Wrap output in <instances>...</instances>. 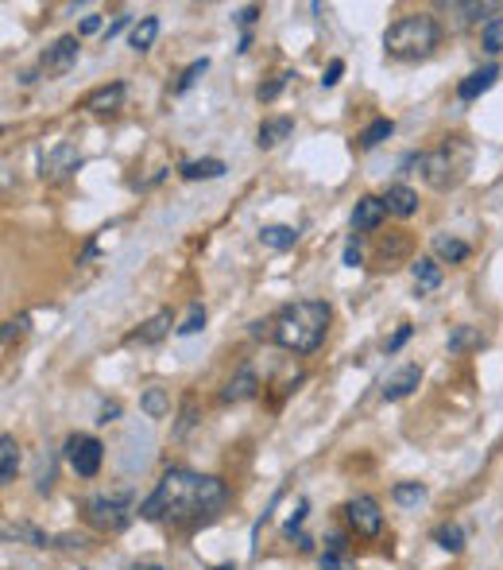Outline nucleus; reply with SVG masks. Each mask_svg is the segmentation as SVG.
I'll return each mask as SVG.
<instances>
[{"mask_svg": "<svg viewBox=\"0 0 503 570\" xmlns=\"http://www.w3.org/2000/svg\"><path fill=\"white\" fill-rule=\"evenodd\" d=\"M229 500L222 478H202L190 470H167L151 497L140 505L143 520H175V524H198V520L217 517Z\"/></svg>", "mask_w": 503, "mask_h": 570, "instance_id": "1", "label": "nucleus"}, {"mask_svg": "<svg viewBox=\"0 0 503 570\" xmlns=\"http://www.w3.org/2000/svg\"><path fill=\"white\" fill-rule=\"evenodd\" d=\"M334 311L322 299H299V303L282 307L272 322V338L275 346L291 349V354H314V349L326 342Z\"/></svg>", "mask_w": 503, "mask_h": 570, "instance_id": "2", "label": "nucleus"}, {"mask_svg": "<svg viewBox=\"0 0 503 570\" xmlns=\"http://www.w3.org/2000/svg\"><path fill=\"white\" fill-rule=\"evenodd\" d=\"M438 44H442V27H438L433 16H426V12L395 20V24L388 27V36H383V51H388L391 59H403V63L426 59Z\"/></svg>", "mask_w": 503, "mask_h": 570, "instance_id": "3", "label": "nucleus"}, {"mask_svg": "<svg viewBox=\"0 0 503 570\" xmlns=\"http://www.w3.org/2000/svg\"><path fill=\"white\" fill-rule=\"evenodd\" d=\"M133 493L121 490V493H101V497H89L86 500V520L98 532H124L133 524Z\"/></svg>", "mask_w": 503, "mask_h": 570, "instance_id": "4", "label": "nucleus"}, {"mask_svg": "<svg viewBox=\"0 0 503 570\" xmlns=\"http://www.w3.org/2000/svg\"><path fill=\"white\" fill-rule=\"evenodd\" d=\"M66 462L78 478H98L101 462H105V446L93 435H71L66 438Z\"/></svg>", "mask_w": 503, "mask_h": 570, "instance_id": "5", "label": "nucleus"}, {"mask_svg": "<svg viewBox=\"0 0 503 570\" xmlns=\"http://www.w3.org/2000/svg\"><path fill=\"white\" fill-rule=\"evenodd\" d=\"M418 168H423L426 187H433V190L457 187V178H461V163L453 160V144L450 148H438V152H426L423 160H418Z\"/></svg>", "mask_w": 503, "mask_h": 570, "instance_id": "6", "label": "nucleus"}, {"mask_svg": "<svg viewBox=\"0 0 503 570\" xmlns=\"http://www.w3.org/2000/svg\"><path fill=\"white\" fill-rule=\"evenodd\" d=\"M344 517H349L353 532L364 535V540H376V535L383 532V512H380V500L376 497H353L349 505H344Z\"/></svg>", "mask_w": 503, "mask_h": 570, "instance_id": "7", "label": "nucleus"}, {"mask_svg": "<svg viewBox=\"0 0 503 570\" xmlns=\"http://www.w3.org/2000/svg\"><path fill=\"white\" fill-rule=\"evenodd\" d=\"M81 168V156L74 144H59V148H51L43 160V178L47 183H66V178L74 175V171Z\"/></svg>", "mask_w": 503, "mask_h": 570, "instance_id": "8", "label": "nucleus"}, {"mask_svg": "<svg viewBox=\"0 0 503 570\" xmlns=\"http://www.w3.org/2000/svg\"><path fill=\"white\" fill-rule=\"evenodd\" d=\"M78 51H81L78 36H62V39H54V44L47 47L39 63H43L47 74H66L74 66V59H78Z\"/></svg>", "mask_w": 503, "mask_h": 570, "instance_id": "9", "label": "nucleus"}, {"mask_svg": "<svg viewBox=\"0 0 503 570\" xmlns=\"http://www.w3.org/2000/svg\"><path fill=\"white\" fill-rule=\"evenodd\" d=\"M442 12L450 16L453 32H465V27L480 24V16H492L495 4H480V0H450V4H442Z\"/></svg>", "mask_w": 503, "mask_h": 570, "instance_id": "10", "label": "nucleus"}, {"mask_svg": "<svg viewBox=\"0 0 503 570\" xmlns=\"http://www.w3.org/2000/svg\"><path fill=\"white\" fill-rule=\"evenodd\" d=\"M383 218H388V202L376 195H364L361 202H356L353 210V237L356 233H372V230H380Z\"/></svg>", "mask_w": 503, "mask_h": 570, "instance_id": "11", "label": "nucleus"}, {"mask_svg": "<svg viewBox=\"0 0 503 570\" xmlns=\"http://www.w3.org/2000/svg\"><path fill=\"white\" fill-rule=\"evenodd\" d=\"M418 384H423V369H418V365H403L399 373H391L388 381H383V400H388V404L406 400V396L415 393Z\"/></svg>", "mask_w": 503, "mask_h": 570, "instance_id": "12", "label": "nucleus"}, {"mask_svg": "<svg viewBox=\"0 0 503 570\" xmlns=\"http://www.w3.org/2000/svg\"><path fill=\"white\" fill-rule=\"evenodd\" d=\"M124 98H128V89H124V82H113V86H101L93 89L86 101H81V109H89V113H113V109L124 106Z\"/></svg>", "mask_w": 503, "mask_h": 570, "instance_id": "13", "label": "nucleus"}, {"mask_svg": "<svg viewBox=\"0 0 503 570\" xmlns=\"http://www.w3.org/2000/svg\"><path fill=\"white\" fill-rule=\"evenodd\" d=\"M171 326H175V319H171V311H155L148 322H143L140 330H133V334H128V342H140V346H155V342L167 338Z\"/></svg>", "mask_w": 503, "mask_h": 570, "instance_id": "14", "label": "nucleus"}, {"mask_svg": "<svg viewBox=\"0 0 503 570\" xmlns=\"http://www.w3.org/2000/svg\"><path fill=\"white\" fill-rule=\"evenodd\" d=\"M260 393V376H256V369H240L237 376H232L229 384H225V393H222V400L225 404H240V400H252V396Z\"/></svg>", "mask_w": 503, "mask_h": 570, "instance_id": "15", "label": "nucleus"}, {"mask_svg": "<svg viewBox=\"0 0 503 570\" xmlns=\"http://www.w3.org/2000/svg\"><path fill=\"white\" fill-rule=\"evenodd\" d=\"M495 78H500V66H480L477 74H468V78L457 86V98L461 101H477L480 94H488V89L495 86Z\"/></svg>", "mask_w": 503, "mask_h": 570, "instance_id": "16", "label": "nucleus"}, {"mask_svg": "<svg viewBox=\"0 0 503 570\" xmlns=\"http://www.w3.org/2000/svg\"><path fill=\"white\" fill-rule=\"evenodd\" d=\"M383 202H388V214H395V218H415V214H418V190L403 187V183L388 187Z\"/></svg>", "mask_w": 503, "mask_h": 570, "instance_id": "17", "label": "nucleus"}, {"mask_svg": "<svg viewBox=\"0 0 503 570\" xmlns=\"http://www.w3.org/2000/svg\"><path fill=\"white\" fill-rule=\"evenodd\" d=\"M294 133V121L291 116H272V121H264L260 125V133H256V144L264 148V152H272V148H279L287 136Z\"/></svg>", "mask_w": 503, "mask_h": 570, "instance_id": "18", "label": "nucleus"}, {"mask_svg": "<svg viewBox=\"0 0 503 570\" xmlns=\"http://www.w3.org/2000/svg\"><path fill=\"white\" fill-rule=\"evenodd\" d=\"M488 338L480 326H453L450 330V354H477V349H485Z\"/></svg>", "mask_w": 503, "mask_h": 570, "instance_id": "19", "label": "nucleus"}, {"mask_svg": "<svg viewBox=\"0 0 503 570\" xmlns=\"http://www.w3.org/2000/svg\"><path fill=\"white\" fill-rule=\"evenodd\" d=\"M411 276H415L418 292H438L442 287V264L433 257H418L411 260Z\"/></svg>", "mask_w": 503, "mask_h": 570, "instance_id": "20", "label": "nucleus"}, {"mask_svg": "<svg viewBox=\"0 0 503 570\" xmlns=\"http://www.w3.org/2000/svg\"><path fill=\"white\" fill-rule=\"evenodd\" d=\"M294 241H299V230H291V225H264V230H260V245L272 252L294 249Z\"/></svg>", "mask_w": 503, "mask_h": 570, "instance_id": "21", "label": "nucleus"}, {"mask_svg": "<svg viewBox=\"0 0 503 570\" xmlns=\"http://www.w3.org/2000/svg\"><path fill=\"white\" fill-rule=\"evenodd\" d=\"M140 408H143V416H148V419H167V416H171V396H167V388H160V384H151V388H143Z\"/></svg>", "mask_w": 503, "mask_h": 570, "instance_id": "22", "label": "nucleus"}, {"mask_svg": "<svg viewBox=\"0 0 503 570\" xmlns=\"http://www.w3.org/2000/svg\"><path fill=\"white\" fill-rule=\"evenodd\" d=\"M16 470H20V446L12 435H4L0 438V485L16 482Z\"/></svg>", "mask_w": 503, "mask_h": 570, "instance_id": "23", "label": "nucleus"}, {"mask_svg": "<svg viewBox=\"0 0 503 570\" xmlns=\"http://www.w3.org/2000/svg\"><path fill=\"white\" fill-rule=\"evenodd\" d=\"M160 39V16H143L140 24L133 27V36H128V44H133L136 54L151 51V44Z\"/></svg>", "mask_w": 503, "mask_h": 570, "instance_id": "24", "label": "nucleus"}, {"mask_svg": "<svg viewBox=\"0 0 503 570\" xmlns=\"http://www.w3.org/2000/svg\"><path fill=\"white\" fill-rule=\"evenodd\" d=\"M433 252H438V257L442 260H450V264H465L468 260V245L461 241V237H450V233H438V237H433Z\"/></svg>", "mask_w": 503, "mask_h": 570, "instance_id": "25", "label": "nucleus"}, {"mask_svg": "<svg viewBox=\"0 0 503 570\" xmlns=\"http://www.w3.org/2000/svg\"><path fill=\"white\" fill-rule=\"evenodd\" d=\"M225 163L222 160H186L183 168H178V175L190 178V183H198V178H222L225 175Z\"/></svg>", "mask_w": 503, "mask_h": 570, "instance_id": "26", "label": "nucleus"}, {"mask_svg": "<svg viewBox=\"0 0 503 570\" xmlns=\"http://www.w3.org/2000/svg\"><path fill=\"white\" fill-rule=\"evenodd\" d=\"M391 133H395V121H388V116H376V121H372V125L361 133V148H364V152H372V148H380V144L388 140Z\"/></svg>", "mask_w": 503, "mask_h": 570, "instance_id": "27", "label": "nucleus"}, {"mask_svg": "<svg viewBox=\"0 0 503 570\" xmlns=\"http://www.w3.org/2000/svg\"><path fill=\"white\" fill-rule=\"evenodd\" d=\"M391 500H395L399 508H418L426 500V485L423 482H399L395 490H391Z\"/></svg>", "mask_w": 503, "mask_h": 570, "instance_id": "28", "label": "nucleus"}, {"mask_svg": "<svg viewBox=\"0 0 503 570\" xmlns=\"http://www.w3.org/2000/svg\"><path fill=\"white\" fill-rule=\"evenodd\" d=\"M433 544L442 547V552H450V555H461L465 552V532H461L457 524H442L438 532H433Z\"/></svg>", "mask_w": 503, "mask_h": 570, "instance_id": "29", "label": "nucleus"}, {"mask_svg": "<svg viewBox=\"0 0 503 570\" xmlns=\"http://www.w3.org/2000/svg\"><path fill=\"white\" fill-rule=\"evenodd\" d=\"M480 47H485L488 54L503 51V16L485 20V27H480Z\"/></svg>", "mask_w": 503, "mask_h": 570, "instance_id": "30", "label": "nucleus"}, {"mask_svg": "<svg viewBox=\"0 0 503 570\" xmlns=\"http://www.w3.org/2000/svg\"><path fill=\"white\" fill-rule=\"evenodd\" d=\"M194 423H198V400H194V396H186L183 411H178V423H175V438L190 435V431H194Z\"/></svg>", "mask_w": 503, "mask_h": 570, "instance_id": "31", "label": "nucleus"}, {"mask_svg": "<svg viewBox=\"0 0 503 570\" xmlns=\"http://www.w3.org/2000/svg\"><path fill=\"white\" fill-rule=\"evenodd\" d=\"M4 535H9V540L12 535H16V540H27L32 547H51V540H47V535L39 532V528H32V524H16V528L4 524Z\"/></svg>", "mask_w": 503, "mask_h": 570, "instance_id": "32", "label": "nucleus"}, {"mask_svg": "<svg viewBox=\"0 0 503 570\" xmlns=\"http://www.w3.org/2000/svg\"><path fill=\"white\" fill-rule=\"evenodd\" d=\"M198 330H205V307L202 303H194L190 311H186L183 326H175V334L178 338H190V334H198Z\"/></svg>", "mask_w": 503, "mask_h": 570, "instance_id": "33", "label": "nucleus"}, {"mask_svg": "<svg viewBox=\"0 0 503 570\" xmlns=\"http://www.w3.org/2000/svg\"><path fill=\"white\" fill-rule=\"evenodd\" d=\"M205 71H210V59H198V63H190V66L183 71V78L175 82V94H186V89L194 86V82L202 78Z\"/></svg>", "mask_w": 503, "mask_h": 570, "instance_id": "34", "label": "nucleus"}, {"mask_svg": "<svg viewBox=\"0 0 503 570\" xmlns=\"http://www.w3.org/2000/svg\"><path fill=\"white\" fill-rule=\"evenodd\" d=\"M287 82H291V74H279V78H272L267 86L256 89V98H260V101H275V98L282 94V86H287Z\"/></svg>", "mask_w": 503, "mask_h": 570, "instance_id": "35", "label": "nucleus"}, {"mask_svg": "<svg viewBox=\"0 0 503 570\" xmlns=\"http://www.w3.org/2000/svg\"><path fill=\"white\" fill-rule=\"evenodd\" d=\"M322 570H356V562L349 559V555L326 552V555H322Z\"/></svg>", "mask_w": 503, "mask_h": 570, "instance_id": "36", "label": "nucleus"}, {"mask_svg": "<svg viewBox=\"0 0 503 570\" xmlns=\"http://www.w3.org/2000/svg\"><path fill=\"white\" fill-rule=\"evenodd\" d=\"M411 334H415V326H411V322H403V326L395 330V338L388 342V354H399V349H403L406 342H411Z\"/></svg>", "mask_w": 503, "mask_h": 570, "instance_id": "37", "label": "nucleus"}, {"mask_svg": "<svg viewBox=\"0 0 503 570\" xmlns=\"http://www.w3.org/2000/svg\"><path fill=\"white\" fill-rule=\"evenodd\" d=\"M341 74H344V63H341V59H334V63L326 66V78H322V86L334 89L337 82H341Z\"/></svg>", "mask_w": 503, "mask_h": 570, "instance_id": "38", "label": "nucleus"}, {"mask_svg": "<svg viewBox=\"0 0 503 570\" xmlns=\"http://www.w3.org/2000/svg\"><path fill=\"white\" fill-rule=\"evenodd\" d=\"M302 520H306V500H299V508H294V517L287 520V528H282V532H287V535H294V528H299Z\"/></svg>", "mask_w": 503, "mask_h": 570, "instance_id": "39", "label": "nucleus"}, {"mask_svg": "<svg viewBox=\"0 0 503 570\" xmlns=\"http://www.w3.org/2000/svg\"><path fill=\"white\" fill-rule=\"evenodd\" d=\"M98 32H101V16H86V20H81L78 36H98Z\"/></svg>", "mask_w": 503, "mask_h": 570, "instance_id": "40", "label": "nucleus"}, {"mask_svg": "<svg viewBox=\"0 0 503 570\" xmlns=\"http://www.w3.org/2000/svg\"><path fill=\"white\" fill-rule=\"evenodd\" d=\"M344 264H349V268L361 264V245H356V237H353L349 245H344Z\"/></svg>", "mask_w": 503, "mask_h": 570, "instance_id": "41", "label": "nucleus"}, {"mask_svg": "<svg viewBox=\"0 0 503 570\" xmlns=\"http://www.w3.org/2000/svg\"><path fill=\"white\" fill-rule=\"evenodd\" d=\"M128 20H133V16H124V12H121V16H116V20H113V24H109V27H105V39L121 36L124 27H128Z\"/></svg>", "mask_w": 503, "mask_h": 570, "instance_id": "42", "label": "nucleus"}, {"mask_svg": "<svg viewBox=\"0 0 503 570\" xmlns=\"http://www.w3.org/2000/svg\"><path fill=\"white\" fill-rule=\"evenodd\" d=\"M116 416H121V404H105V408H101V419H98V423H113Z\"/></svg>", "mask_w": 503, "mask_h": 570, "instance_id": "43", "label": "nucleus"}, {"mask_svg": "<svg viewBox=\"0 0 503 570\" xmlns=\"http://www.w3.org/2000/svg\"><path fill=\"white\" fill-rule=\"evenodd\" d=\"M256 16H260V9H256V4H248V9H240V16H237V20L248 27V24H252V20H256Z\"/></svg>", "mask_w": 503, "mask_h": 570, "instance_id": "44", "label": "nucleus"}, {"mask_svg": "<svg viewBox=\"0 0 503 570\" xmlns=\"http://www.w3.org/2000/svg\"><path fill=\"white\" fill-rule=\"evenodd\" d=\"M210 570H237V567H232V562H222V567H210Z\"/></svg>", "mask_w": 503, "mask_h": 570, "instance_id": "45", "label": "nucleus"}]
</instances>
